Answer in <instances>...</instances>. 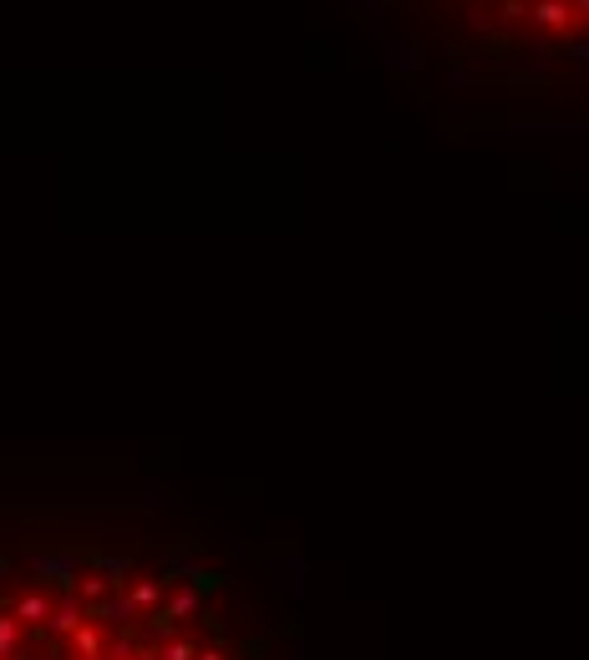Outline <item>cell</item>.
<instances>
[{"label": "cell", "mask_w": 589, "mask_h": 660, "mask_svg": "<svg viewBox=\"0 0 589 660\" xmlns=\"http://www.w3.org/2000/svg\"><path fill=\"white\" fill-rule=\"evenodd\" d=\"M87 559H92L87 549H36L26 564L36 589H72L82 579V569H87Z\"/></svg>", "instance_id": "cell-1"}, {"label": "cell", "mask_w": 589, "mask_h": 660, "mask_svg": "<svg viewBox=\"0 0 589 660\" xmlns=\"http://www.w3.org/2000/svg\"><path fill=\"white\" fill-rule=\"evenodd\" d=\"M87 620V604L76 600V589H61L57 600H51V610H46V625L41 635H51V640H61V635H72L76 625Z\"/></svg>", "instance_id": "cell-2"}, {"label": "cell", "mask_w": 589, "mask_h": 660, "mask_svg": "<svg viewBox=\"0 0 589 660\" xmlns=\"http://www.w3.org/2000/svg\"><path fill=\"white\" fill-rule=\"evenodd\" d=\"M158 615L168 620V625H183V620H193V615H204V595L193 585H173V589H163V604H158Z\"/></svg>", "instance_id": "cell-3"}, {"label": "cell", "mask_w": 589, "mask_h": 660, "mask_svg": "<svg viewBox=\"0 0 589 660\" xmlns=\"http://www.w3.org/2000/svg\"><path fill=\"white\" fill-rule=\"evenodd\" d=\"M87 564H92V574H103L112 589H128L137 579V559L133 554H92Z\"/></svg>", "instance_id": "cell-4"}, {"label": "cell", "mask_w": 589, "mask_h": 660, "mask_svg": "<svg viewBox=\"0 0 589 660\" xmlns=\"http://www.w3.org/2000/svg\"><path fill=\"white\" fill-rule=\"evenodd\" d=\"M87 615H92V625H122V631H128V625L137 620V610H133V600H128L122 589H112L107 600L87 604Z\"/></svg>", "instance_id": "cell-5"}, {"label": "cell", "mask_w": 589, "mask_h": 660, "mask_svg": "<svg viewBox=\"0 0 589 660\" xmlns=\"http://www.w3.org/2000/svg\"><path fill=\"white\" fill-rule=\"evenodd\" d=\"M72 660H103L107 656V640H103V625H92V620H82L72 635Z\"/></svg>", "instance_id": "cell-6"}, {"label": "cell", "mask_w": 589, "mask_h": 660, "mask_svg": "<svg viewBox=\"0 0 589 660\" xmlns=\"http://www.w3.org/2000/svg\"><path fill=\"white\" fill-rule=\"evenodd\" d=\"M5 610H11V615L21 620V625H46V610H51V595H46V589H26V595H21V600H11V604H5Z\"/></svg>", "instance_id": "cell-7"}, {"label": "cell", "mask_w": 589, "mask_h": 660, "mask_svg": "<svg viewBox=\"0 0 589 660\" xmlns=\"http://www.w3.org/2000/svg\"><path fill=\"white\" fill-rule=\"evenodd\" d=\"M122 595L133 600L137 615H147V610H158V604H163V585H158V579H133V585L122 589Z\"/></svg>", "instance_id": "cell-8"}, {"label": "cell", "mask_w": 589, "mask_h": 660, "mask_svg": "<svg viewBox=\"0 0 589 660\" xmlns=\"http://www.w3.org/2000/svg\"><path fill=\"white\" fill-rule=\"evenodd\" d=\"M193 656H199V640L193 635H168V640L153 646V660H193Z\"/></svg>", "instance_id": "cell-9"}, {"label": "cell", "mask_w": 589, "mask_h": 660, "mask_svg": "<svg viewBox=\"0 0 589 660\" xmlns=\"http://www.w3.org/2000/svg\"><path fill=\"white\" fill-rule=\"evenodd\" d=\"M21 640H26V625L5 610L0 615V660H11V656H21Z\"/></svg>", "instance_id": "cell-10"}, {"label": "cell", "mask_w": 589, "mask_h": 660, "mask_svg": "<svg viewBox=\"0 0 589 660\" xmlns=\"http://www.w3.org/2000/svg\"><path fill=\"white\" fill-rule=\"evenodd\" d=\"M72 589H76V600H82V604H97V600H107V595H112V585H107L103 574H82Z\"/></svg>", "instance_id": "cell-11"}, {"label": "cell", "mask_w": 589, "mask_h": 660, "mask_svg": "<svg viewBox=\"0 0 589 660\" xmlns=\"http://www.w3.org/2000/svg\"><path fill=\"white\" fill-rule=\"evenodd\" d=\"M193 660H229V656H224L219 646H199V656H193Z\"/></svg>", "instance_id": "cell-12"}, {"label": "cell", "mask_w": 589, "mask_h": 660, "mask_svg": "<svg viewBox=\"0 0 589 660\" xmlns=\"http://www.w3.org/2000/svg\"><path fill=\"white\" fill-rule=\"evenodd\" d=\"M11 569H15V564H11V554H0V579H11Z\"/></svg>", "instance_id": "cell-13"}, {"label": "cell", "mask_w": 589, "mask_h": 660, "mask_svg": "<svg viewBox=\"0 0 589 660\" xmlns=\"http://www.w3.org/2000/svg\"><path fill=\"white\" fill-rule=\"evenodd\" d=\"M0 615H5V600H0Z\"/></svg>", "instance_id": "cell-14"}]
</instances>
